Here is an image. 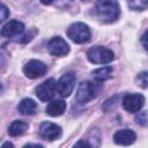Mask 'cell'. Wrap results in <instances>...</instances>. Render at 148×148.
<instances>
[{"mask_svg":"<svg viewBox=\"0 0 148 148\" xmlns=\"http://www.w3.org/2000/svg\"><path fill=\"white\" fill-rule=\"evenodd\" d=\"M96 14L104 23L114 22L120 15L119 3L113 0H101L96 2Z\"/></svg>","mask_w":148,"mask_h":148,"instance_id":"obj_1","label":"cell"},{"mask_svg":"<svg viewBox=\"0 0 148 148\" xmlns=\"http://www.w3.org/2000/svg\"><path fill=\"white\" fill-rule=\"evenodd\" d=\"M103 86L99 82H91V81H84L81 82L77 91H76V99L80 103H87L94 98H96L102 90Z\"/></svg>","mask_w":148,"mask_h":148,"instance_id":"obj_2","label":"cell"},{"mask_svg":"<svg viewBox=\"0 0 148 148\" xmlns=\"http://www.w3.org/2000/svg\"><path fill=\"white\" fill-rule=\"evenodd\" d=\"M90 29L83 22H75L71 24L67 29V36L74 43L82 44L90 39Z\"/></svg>","mask_w":148,"mask_h":148,"instance_id":"obj_3","label":"cell"},{"mask_svg":"<svg viewBox=\"0 0 148 148\" xmlns=\"http://www.w3.org/2000/svg\"><path fill=\"white\" fill-rule=\"evenodd\" d=\"M87 58L92 64H109L113 60V52L104 46H94L88 50Z\"/></svg>","mask_w":148,"mask_h":148,"instance_id":"obj_4","label":"cell"},{"mask_svg":"<svg viewBox=\"0 0 148 148\" xmlns=\"http://www.w3.org/2000/svg\"><path fill=\"white\" fill-rule=\"evenodd\" d=\"M75 80H76L75 73L73 72L65 73L57 82V92L62 97H68L73 91Z\"/></svg>","mask_w":148,"mask_h":148,"instance_id":"obj_5","label":"cell"},{"mask_svg":"<svg viewBox=\"0 0 148 148\" xmlns=\"http://www.w3.org/2000/svg\"><path fill=\"white\" fill-rule=\"evenodd\" d=\"M56 92H57V82L52 77L44 81L36 88V95L43 102L51 101L56 95Z\"/></svg>","mask_w":148,"mask_h":148,"instance_id":"obj_6","label":"cell"},{"mask_svg":"<svg viewBox=\"0 0 148 148\" xmlns=\"http://www.w3.org/2000/svg\"><path fill=\"white\" fill-rule=\"evenodd\" d=\"M47 71V67L46 65L40 61V60H37V59H31L29 60L24 67H23V73L25 74L27 77L29 79H37V77H40L43 76Z\"/></svg>","mask_w":148,"mask_h":148,"instance_id":"obj_7","label":"cell"},{"mask_svg":"<svg viewBox=\"0 0 148 148\" xmlns=\"http://www.w3.org/2000/svg\"><path fill=\"white\" fill-rule=\"evenodd\" d=\"M145 104V97L141 94H127L123 98V106L131 113L139 112Z\"/></svg>","mask_w":148,"mask_h":148,"instance_id":"obj_8","label":"cell"},{"mask_svg":"<svg viewBox=\"0 0 148 148\" xmlns=\"http://www.w3.org/2000/svg\"><path fill=\"white\" fill-rule=\"evenodd\" d=\"M61 127L54 123L51 121H44L40 124L39 126V135L44 139V140H57L61 136Z\"/></svg>","mask_w":148,"mask_h":148,"instance_id":"obj_9","label":"cell"},{"mask_svg":"<svg viewBox=\"0 0 148 148\" xmlns=\"http://www.w3.org/2000/svg\"><path fill=\"white\" fill-rule=\"evenodd\" d=\"M47 50L52 56L62 57V56H66L69 52V45L67 44V42L65 39H62L61 37L57 36V37H53L49 42Z\"/></svg>","mask_w":148,"mask_h":148,"instance_id":"obj_10","label":"cell"},{"mask_svg":"<svg viewBox=\"0 0 148 148\" xmlns=\"http://www.w3.org/2000/svg\"><path fill=\"white\" fill-rule=\"evenodd\" d=\"M23 30H24V24L22 22L12 20L1 28V36L6 38H10L20 35L21 32H23Z\"/></svg>","mask_w":148,"mask_h":148,"instance_id":"obj_11","label":"cell"},{"mask_svg":"<svg viewBox=\"0 0 148 148\" xmlns=\"http://www.w3.org/2000/svg\"><path fill=\"white\" fill-rule=\"evenodd\" d=\"M135 139H136L135 133L128 128L119 130L113 134V141L120 146H130L135 141Z\"/></svg>","mask_w":148,"mask_h":148,"instance_id":"obj_12","label":"cell"},{"mask_svg":"<svg viewBox=\"0 0 148 148\" xmlns=\"http://www.w3.org/2000/svg\"><path fill=\"white\" fill-rule=\"evenodd\" d=\"M37 109H38L37 103L31 98H23L17 105V110L20 111V113L24 116L35 114L37 112Z\"/></svg>","mask_w":148,"mask_h":148,"instance_id":"obj_13","label":"cell"},{"mask_svg":"<svg viewBox=\"0 0 148 148\" xmlns=\"http://www.w3.org/2000/svg\"><path fill=\"white\" fill-rule=\"evenodd\" d=\"M66 110V102L62 99H54L46 106V113L52 117H58L62 114Z\"/></svg>","mask_w":148,"mask_h":148,"instance_id":"obj_14","label":"cell"},{"mask_svg":"<svg viewBox=\"0 0 148 148\" xmlns=\"http://www.w3.org/2000/svg\"><path fill=\"white\" fill-rule=\"evenodd\" d=\"M28 127H29L28 123L22 121V120H15L8 127V134L10 136H20L23 133H25V131L28 130Z\"/></svg>","mask_w":148,"mask_h":148,"instance_id":"obj_15","label":"cell"},{"mask_svg":"<svg viewBox=\"0 0 148 148\" xmlns=\"http://www.w3.org/2000/svg\"><path fill=\"white\" fill-rule=\"evenodd\" d=\"M91 74H92V77H94V80H95L96 82L102 83L103 81L109 80V79L111 77V74H112V67H111V66L101 67V68L95 69Z\"/></svg>","mask_w":148,"mask_h":148,"instance_id":"obj_16","label":"cell"},{"mask_svg":"<svg viewBox=\"0 0 148 148\" xmlns=\"http://www.w3.org/2000/svg\"><path fill=\"white\" fill-rule=\"evenodd\" d=\"M128 7L133 10H143L148 7V1L146 0H136V1H130L128 3Z\"/></svg>","mask_w":148,"mask_h":148,"instance_id":"obj_17","label":"cell"},{"mask_svg":"<svg viewBox=\"0 0 148 148\" xmlns=\"http://www.w3.org/2000/svg\"><path fill=\"white\" fill-rule=\"evenodd\" d=\"M136 84L141 88H148V72H140L135 77Z\"/></svg>","mask_w":148,"mask_h":148,"instance_id":"obj_18","label":"cell"},{"mask_svg":"<svg viewBox=\"0 0 148 148\" xmlns=\"http://www.w3.org/2000/svg\"><path fill=\"white\" fill-rule=\"evenodd\" d=\"M119 97H120L119 95H116V96H113V97L106 99V101L104 102V104H103V110H104V111H109V110L113 109V106L118 104Z\"/></svg>","mask_w":148,"mask_h":148,"instance_id":"obj_19","label":"cell"},{"mask_svg":"<svg viewBox=\"0 0 148 148\" xmlns=\"http://www.w3.org/2000/svg\"><path fill=\"white\" fill-rule=\"evenodd\" d=\"M135 121H136V124H139L141 126H148V110L140 112L135 117Z\"/></svg>","mask_w":148,"mask_h":148,"instance_id":"obj_20","label":"cell"},{"mask_svg":"<svg viewBox=\"0 0 148 148\" xmlns=\"http://www.w3.org/2000/svg\"><path fill=\"white\" fill-rule=\"evenodd\" d=\"M8 16H9V9L6 7L5 3H2L0 8V21H5Z\"/></svg>","mask_w":148,"mask_h":148,"instance_id":"obj_21","label":"cell"},{"mask_svg":"<svg viewBox=\"0 0 148 148\" xmlns=\"http://www.w3.org/2000/svg\"><path fill=\"white\" fill-rule=\"evenodd\" d=\"M73 148H91V146H90V143L87 141V140H79L74 146H73Z\"/></svg>","mask_w":148,"mask_h":148,"instance_id":"obj_22","label":"cell"},{"mask_svg":"<svg viewBox=\"0 0 148 148\" xmlns=\"http://www.w3.org/2000/svg\"><path fill=\"white\" fill-rule=\"evenodd\" d=\"M141 44L143 45V47L146 50H148V31H146L142 36H141Z\"/></svg>","mask_w":148,"mask_h":148,"instance_id":"obj_23","label":"cell"},{"mask_svg":"<svg viewBox=\"0 0 148 148\" xmlns=\"http://www.w3.org/2000/svg\"><path fill=\"white\" fill-rule=\"evenodd\" d=\"M23 148H43V147L40 145H36V143H28Z\"/></svg>","mask_w":148,"mask_h":148,"instance_id":"obj_24","label":"cell"},{"mask_svg":"<svg viewBox=\"0 0 148 148\" xmlns=\"http://www.w3.org/2000/svg\"><path fill=\"white\" fill-rule=\"evenodd\" d=\"M1 148H14V146H13V143H12V142L6 141V142H3V143H2Z\"/></svg>","mask_w":148,"mask_h":148,"instance_id":"obj_25","label":"cell"}]
</instances>
